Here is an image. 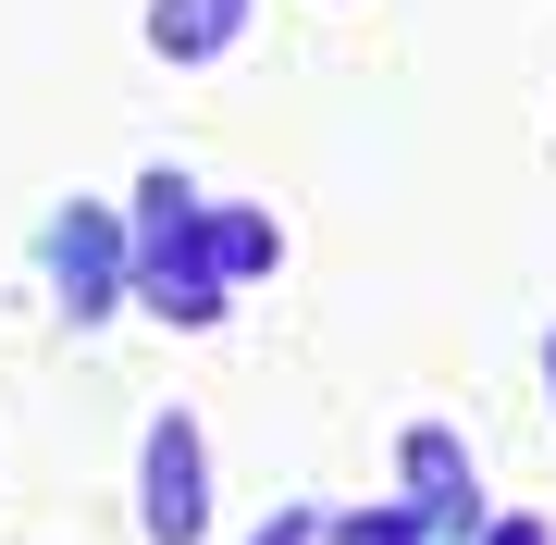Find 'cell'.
<instances>
[{
	"label": "cell",
	"mask_w": 556,
	"mask_h": 545,
	"mask_svg": "<svg viewBox=\"0 0 556 545\" xmlns=\"http://www.w3.org/2000/svg\"><path fill=\"white\" fill-rule=\"evenodd\" d=\"M544 397H556V335H544Z\"/></svg>",
	"instance_id": "9"
},
{
	"label": "cell",
	"mask_w": 556,
	"mask_h": 545,
	"mask_svg": "<svg viewBox=\"0 0 556 545\" xmlns=\"http://www.w3.org/2000/svg\"><path fill=\"white\" fill-rule=\"evenodd\" d=\"M199 236H211V273H223V285H260V273L285 261V223H273V211H211Z\"/></svg>",
	"instance_id": "6"
},
{
	"label": "cell",
	"mask_w": 556,
	"mask_h": 545,
	"mask_svg": "<svg viewBox=\"0 0 556 545\" xmlns=\"http://www.w3.org/2000/svg\"><path fill=\"white\" fill-rule=\"evenodd\" d=\"M199 199H186V174H149L137 186V298L161 310V323H186L199 335L211 310H223V273H211V236H199Z\"/></svg>",
	"instance_id": "1"
},
{
	"label": "cell",
	"mask_w": 556,
	"mask_h": 545,
	"mask_svg": "<svg viewBox=\"0 0 556 545\" xmlns=\"http://www.w3.org/2000/svg\"><path fill=\"white\" fill-rule=\"evenodd\" d=\"M50 273H62V310H75V323H100L112 285L137 273V248H124V223H112L100 199H75V211L50 223Z\"/></svg>",
	"instance_id": "3"
},
{
	"label": "cell",
	"mask_w": 556,
	"mask_h": 545,
	"mask_svg": "<svg viewBox=\"0 0 556 545\" xmlns=\"http://www.w3.org/2000/svg\"><path fill=\"white\" fill-rule=\"evenodd\" d=\"M396 471H408V508H420L433 533H470V521H482V508H470V446H457L445 422H408V434H396Z\"/></svg>",
	"instance_id": "4"
},
{
	"label": "cell",
	"mask_w": 556,
	"mask_h": 545,
	"mask_svg": "<svg viewBox=\"0 0 556 545\" xmlns=\"http://www.w3.org/2000/svg\"><path fill=\"white\" fill-rule=\"evenodd\" d=\"M321 521H309V508H285V521H260V545H309Z\"/></svg>",
	"instance_id": "7"
},
{
	"label": "cell",
	"mask_w": 556,
	"mask_h": 545,
	"mask_svg": "<svg viewBox=\"0 0 556 545\" xmlns=\"http://www.w3.org/2000/svg\"><path fill=\"white\" fill-rule=\"evenodd\" d=\"M260 25V0H149V50L161 62H223Z\"/></svg>",
	"instance_id": "5"
},
{
	"label": "cell",
	"mask_w": 556,
	"mask_h": 545,
	"mask_svg": "<svg viewBox=\"0 0 556 545\" xmlns=\"http://www.w3.org/2000/svg\"><path fill=\"white\" fill-rule=\"evenodd\" d=\"M137 521H149V545H199V533H211L199 409H161V422H149V446H137Z\"/></svg>",
	"instance_id": "2"
},
{
	"label": "cell",
	"mask_w": 556,
	"mask_h": 545,
	"mask_svg": "<svg viewBox=\"0 0 556 545\" xmlns=\"http://www.w3.org/2000/svg\"><path fill=\"white\" fill-rule=\"evenodd\" d=\"M482 545H556L544 521H495V533H482Z\"/></svg>",
	"instance_id": "8"
}]
</instances>
